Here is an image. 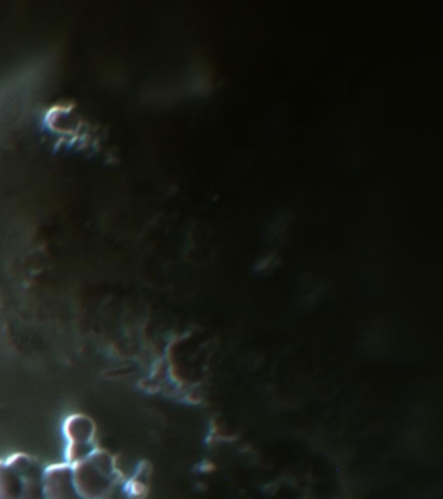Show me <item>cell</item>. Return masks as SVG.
I'll return each mask as SVG.
<instances>
[{
    "instance_id": "1",
    "label": "cell",
    "mask_w": 443,
    "mask_h": 499,
    "mask_svg": "<svg viewBox=\"0 0 443 499\" xmlns=\"http://www.w3.org/2000/svg\"><path fill=\"white\" fill-rule=\"evenodd\" d=\"M46 467L28 453L0 458V499H46Z\"/></svg>"
},
{
    "instance_id": "2",
    "label": "cell",
    "mask_w": 443,
    "mask_h": 499,
    "mask_svg": "<svg viewBox=\"0 0 443 499\" xmlns=\"http://www.w3.org/2000/svg\"><path fill=\"white\" fill-rule=\"evenodd\" d=\"M73 481L83 499H110L115 489L124 481L117 458L98 447L83 460L72 464Z\"/></svg>"
},
{
    "instance_id": "3",
    "label": "cell",
    "mask_w": 443,
    "mask_h": 499,
    "mask_svg": "<svg viewBox=\"0 0 443 499\" xmlns=\"http://www.w3.org/2000/svg\"><path fill=\"white\" fill-rule=\"evenodd\" d=\"M63 436L67 441L64 458L69 464L83 460L99 447L97 422L85 413H72L67 416L63 422Z\"/></svg>"
},
{
    "instance_id": "4",
    "label": "cell",
    "mask_w": 443,
    "mask_h": 499,
    "mask_svg": "<svg viewBox=\"0 0 443 499\" xmlns=\"http://www.w3.org/2000/svg\"><path fill=\"white\" fill-rule=\"evenodd\" d=\"M46 499H83L73 481L72 464L67 462L46 467Z\"/></svg>"
},
{
    "instance_id": "5",
    "label": "cell",
    "mask_w": 443,
    "mask_h": 499,
    "mask_svg": "<svg viewBox=\"0 0 443 499\" xmlns=\"http://www.w3.org/2000/svg\"><path fill=\"white\" fill-rule=\"evenodd\" d=\"M152 477V467L142 460L134 471L133 475L124 481V493L129 499H146L150 493Z\"/></svg>"
}]
</instances>
